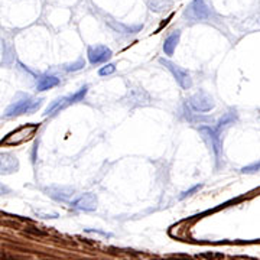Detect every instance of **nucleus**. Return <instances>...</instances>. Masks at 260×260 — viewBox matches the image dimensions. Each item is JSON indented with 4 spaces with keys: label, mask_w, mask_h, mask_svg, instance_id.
<instances>
[{
    "label": "nucleus",
    "mask_w": 260,
    "mask_h": 260,
    "mask_svg": "<svg viewBox=\"0 0 260 260\" xmlns=\"http://www.w3.org/2000/svg\"><path fill=\"white\" fill-rule=\"evenodd\" d=\"M39 124L36 123H31L22 127H17L16 130H13L12 133H9L1 142L0 145H6V146H13V145H20L29 139H32V136L38 132Z\"/></svg>",
    "instance_id": "f03ea898"
},
{
    "label": "nucleus",
    "mask_w": 260,
    "mask_h": 260,
    "mask_svg": "<svg viewBox=\"0 0 260 260\" xmlns=\"http://www.w3.org/2000/svg\"><path fill=\"white\" fill-rule=\"evenodd\" d=\"M201 258H205V259H221L223 255H215V253H205V255H201Z\"/></svg>",
    "instance_id": "412c9836"
},
{
    "label": "nucleus",
    "mask_w": 260,
    "mask_h": 260,
    "mask_svg": "<svg viewBox=\"0 0 260 260\" xmlns=\"http://www.w3.org/2000/svg\"><path fill=\"white\" fill-rule=\"evenodd\" d=\"M83 67H84V61H83V60H78V61L74 62V64L65 65L64 70H65V71H78V70H81Z\"/></svg>",
    "instance_id": "a211bd4d"
},
{
    "label": "nucleus",
    "mask_w": 260,
    "mask_h": 260,
    "mask_svg": "<svg viewBox=\"0 0 260 260\" xmlns=\"http://www.w3.org/2000/svg\"><path fill=\"white\" fill-rule=\"evenodd\" d=\"M7 192H10V189L7 186H4V185H0V195H4Z\"/></svg>",
    "instance_id": "5701e85b"
},
{
    "label": "nucleus",
    "mask_w": 260,
    "mask_h": 260,
    "mask_svg": "<svg viewBox=\"0 0 260 260\" xmlns=\"http://www.w3.org/2000/svg\"><path fill=\"white\" fill-rule=\"evenodd\" d=\"M114 71H116V65H114V64H107V65H104L103 68H100L98 74H100L101 77H106V76L113 74Z\"/></svg>",
    "instance_id": "f3484780"
},
{
    "label": "nucleus",
    "mask_w": 260,
    "mask_h": 260,
    "mask_svg": "<svg viewBox=\"0 0 260 260\" xmlns=\"http://www.w3.org/2000/svg\"><path fill=\"white\" fill-rule=\"evenodd\" d=\"M26 231H28V233H32V234H35V236H45V233H44V231H39V230H32V229H28Z\"/></svg>",
    "instance_id": "4be33fe9"
},
{
    "label": "nucleus",
    "mask_w": 260,
    "mask_h": 260,
    "mask_svg": "<svg viewBox=\"0 0 260 260\" xmlns=\"http://www.w3.org/2000/svg\"><path fill=\"white\" fill-rule=\"evenodd\" d=\"M171 3L169 1H165V0H153L149 3V9L152 12H162L167 6H169Z\"/></svg>",
    "instance_id": "dca6fc26"
},
{
    "label": "nucleus",
    "mask_w": 260,
    "mask_h": 260,
    "mask_svg": "<svg viewBox=\"0 0 260 260\" xmlns=\"http://www.w3.org/2000/svg\"><path fill=\"white\" fill-rule=\"evenodd\" d=\"M42 104L41 98H33L28 94H17V97L13 100V103L6 108L4 116L6 117H16L22 114H32L36 111Z\"/></svg>",
    "instance_id": "f257e3e1"
},
{
    "label": "nucleus",
    "mask_w": 260,
    "mask_h": 260,
    "mask_svg": "<svg viewBox=\"0 0 260 260\" xmlns=\"http://www.w3.org/2000/svg\"><path fill=\"white\" fill-rule=\"evenodd\" d=\"M179 38H181V31H173L172 33L165 39V42H164V52H165V55L172 57L175 49H176V45L179 42Z\"/></svg>",
    "instance_id": "9b49d317"
},
{
    "label": "nucleus",
    "mask_w": 260,
    "mask_h": 260,
    "mask_svg": "<svg viewBox=\"0 0 260 260\" xmlns=\"http://www.w3.org/2000/svg\"><path fill=\"white\" fill-rule=\"evenodd\" d=\"M161 64H164L172 73L173 78L176 80V83L182 87L184 90H189L192 87V78H191V76H189V73L186 70L178 67L176 64H173V62L168 61V60H161Z\"/></svg>",
    "instance_id": "20e7f679"
},
{
    "label": "nucleus",
    "mask_w": 260,
    "mask_h": 260,
    "mask_svg": "<svg viewBox=\"0 0 260 260\" xmlns=\"http://www.w3.org/2000/svg\"><path fill=\"white\" fill-rule=\"evenodd\" d=\"M234 120H236V111H229L224 117H221V119L218 120L215 132H217V133H220L223 129H226L227 126L233 124V123H234Z\"/></svg>",
    "instance_id": "4468645a"
},
{
    "label": "nucleus",
    "mask_w": 260,
    "mask_h": 260,
    "mask_svg": "<svg viewBox=\"0 0 260 260\" xmlns=\"http://www.w3.org/2000/svg\"><path fill=\"white\" fill-rule=\"evenodd\" d=\"M73 104V98H71V95H65V97H60V98H57V100H54L48 107H46V110H45V116H55L57 113H60L61 110H64V108H67L68 106H71Z\"/></svg>",
    "instance_id": "1a4fd4ad"
},
{
    "label": "nucleus",
    "mask_w": 260,
    "mask_h": 260,
    "mask_svg": "<svg viewBox=\"0 0 260 260\" xmlns=\"http://www.w3.org/2000/svg\"><path fill=\"white\" fill-rule=\"evenodd\" d=\"M210 15H211V10H210L205 0H192L191 4L186 7L185 13H184L185 17H189V19H194V20L208 19Z\"/></svg>",
    "instance_id": "7ed1b4c3"
},
{
    "label": "nucleus",
    "mask_w": 260,
    "mask_h": 260,
    "mask_svg": "<svg viewBox=\"0 0 260 260\" xmlns=\"http://www.w3.org/2000/svg\"><path fill=\"white\" fill-rule=\"evenodd\" d=\"M71 205L81 211H94L97 208V198L94 194L87 192V194H83L81 197H78L76 201H73Z\"/></svg>",
    "instance_id": "0eeeda50"
},
{
    "label": "nucleus",
    "mask_w": 260,
    "mask_h": 260,
    "mask_svg": "<svg viewBox=\"0 0 260 260\" xmlns=\"http://www.w3.org/2000/svg\"><path fill=\"white\" fill-rule=\"evenodd\" d=\"M189 104L192 106L194 110L202 111V113L213 110L214 106H215L214 98H213L210 94H207L205 91H198V92H195L194 95H191V97H189Z\"/></svg>",
    "instance_id": "39448f33"
},
{
    "label": "nucleus",
    "mask_w": 260,
    "mask_h": 260,
    "mask_svg": "<svg viewBox=\"0 0 260 260\" xmlns=\"http://www.w3.org/2000/svg\"><path fill=\"white\" fill-rule=\"evenodd\" d=\"M242 171H243V172H255V171H259V164H253L252 167H245Z\"/></svg>",
    "instance_id": "aec40b11"
},
{
    "label": "nucleus",
    "mask_w": 260,
    "mask_h": 260,
    "mask_svg": "<svg viewBox=\"0 0 260 260\" xmlns=\"http://www.w3.org/2000/svg\"><path fill=\"white\" fill-rule=\"evenodd\" d=\"M146 92L143 90H135V91H130L129 94V98L132 101V104H136V106H142V104H148L146 101L142 100V95H145Z\"/></svg>",
    "instance_id": "2eb2a0df"
},
{
    "label": "nucleus",
    "mask_w": 260,
    "mask_h": 260,
    "mask_svg": "<svg viewBox=\"0 0 260 260\" xmlns=\"http://www.w3.org/2000/svg\"><path fill=\"white\" fill-rule=\"evenodd\" d=\"M87 54H88V61H90L92 65L106 62V61H107L108 58H111V55H113L111 49L107 48V46H104V45L90 46Z\"/></svg>",
    "instance_id": "423d86ee"
},
{
    "label": "nucleus",
    "mask_w": 260,
    "mask_h": 260,
    "mask_svg": "<svg viewBox=\"0 0 260 260\" xmlns=\"http://www.w3.org/2000/svg\"><path fill=\"white\" fill-rule=\"evenodd\" d=\"M201 188V185H195L194 188H191V189H188V191H185V192H182V195H181V199H184L185 197H188V195H191L192 192H195V191H198Z\"/></svg>",
    "instance_id": "6ab92c4d"
},
{
    "label": "nucleus",
    "mask_w": 260,
    "mask_h": 260,
    "mask_svg": "<svg viewBox=\"0 0 260 260\" xmlns=\"http://www.w3.org/2000/svg\"><path fill=\"white\" fill-rule=\"evenodd\" d=\"M199 130H201V133H204L205 136L210 138V142H211V146H213L214 152H215L217 155H220L221 143H220V136H218V133H217L215 130H213L211 127H208V126H202Z\"/></svg>",
    "instance_id": "f8f14e48"
},
{
    "label": "nucleus",
    "mask_w": 260,
    "mask_h": 260,
    "mask_svg": "<svg viewBox=\"0 0 260 260\" xmlns=\"http://www.w3.org/2000/svg\"><path fill=\"white\" fill-rule=\"evenodd\" d=\"M19 169V161L10 153H0V175L16 172Z\"/></svg>",
    "instance_id": "6e6552de"
},
{
    "label": "nucleus",
    "mask_w": 260,
    "mask_h": 260,
    "mask_svg": "<svg viewBox=\"0 0 260 260\" xmlns=\"http://www.w3.org/2000/svg\"><path fill=\"white\" fill-rule=\"evenodd\" d=\"M60 84V78H57L55 76H42L36 84V90L38 91H45L49 88H54Z\"/></svg>",
    "instance_id": "ddd939ff"
},
{
    "label": "nucleus",
    "mask_w": 260,
    "mask_h": 260,
    "mask_svg": "<svg viewBox=\"0 0 260 260\" xmlns=\"http://www.w3.org/2000/svg\"><path fill=\"white\" fill-rule=\"evenodd\" d=\"M48 192L49 197H52L57 201H62L67 202L70 201L71 197H74V189L73 188H67V186H51L45 189Z\"/></svg>",
    "instance_id": "9d476101"
}]
</instances>
